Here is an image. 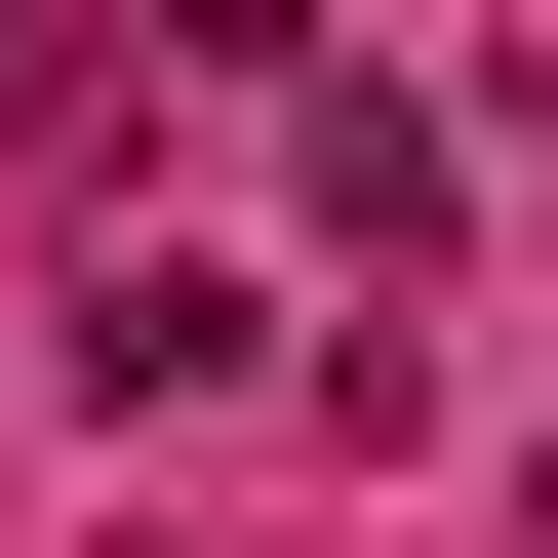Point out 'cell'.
Returning <instances> with one entry per match:
<instances>
[{
  "instance_id": "cell-3",
  "label": "cell",
  "mask_w": 558,
  "mask_h": 558,
  "mask_svg": "<svg viewBox=\"0 0 558 558\" xmlns=\"http://www.w3.org/2000/svg\"><path fill=\"white\" fill-rule=\"evenodd\" d=\"M120 40H160V81H360L319 0H120Z\"/></svg>"
},
{
  "instance_id": "cell-1",
  "label": "cell",
  "mask_w": 558,
  "mask_h": 558,
  "mask_svg": "<svg viewBox=\"0 0 558 558\" xmlns=\"http://www.w3.org/2000/svg\"><path fill=\"white\" fill-rule=\"evenodd\" d=\"M40 360H81L120 439H199V399H279V279H240V240H81V319H40Z\"/></svg>"
},
{
  "instance_id": "cell-2",
  "label": "cell",
  "mask_w": 558,
  "mask_h": 558,
  "mask_svg": "<svg viewBox=\"0 0 558 558\" xmlns=\"http://www.w3.org/2000/svg\"><path fill=\"white\" fill-rule=\"evenodd\" d=\"M279 199L319 240H439V81H279Z\"/></svg>"
}]
</instances>
